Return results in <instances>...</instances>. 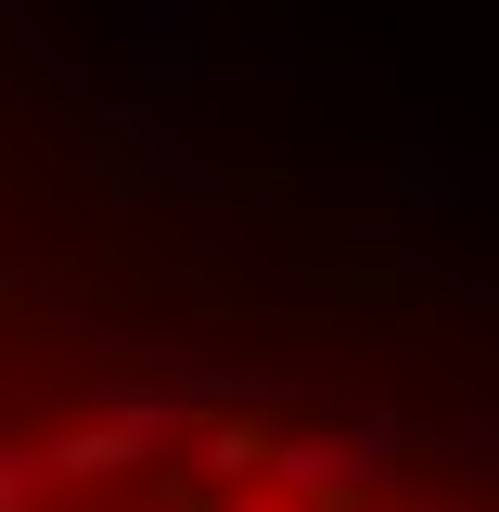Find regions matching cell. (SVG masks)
<instances>
[{
  "instance_id": "cell-1",
  "label": "cell",
  "mask_w": 499,
  "mask_h": 512,
  "mask_svg": "<svg viewBox=\"0 0 499 512\" xmlns=\"http://www.w3.org/2000/svg\"><path fill=\"white\" fill-rule=\"evenodd\" d=\"M167 512H448V500H372V461L346 436H295L282 410H205L167 436Z\"/></svg>"
}]
</instances>
